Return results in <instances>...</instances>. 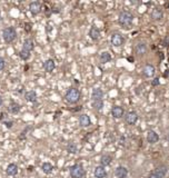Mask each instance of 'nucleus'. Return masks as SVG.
<instances>
[{
    "mask_svg": "<svg viewBox=\"0 0 169 178\" xmlns=\"http://www.w3.org/2000/svg\"><path fill=\"white\" fill-rule=\"evenodd\" d=\"M155 72H156V68L155 66L151 64H146L143 68V75L147 78H151V77L155 76Z\"/></svg>",
    "mask_w": 169,
    "mask_h": 178,
    "instance_id": "obj_6",
    "label": "nucleus"
},
{
    "mask_svg": "<svg viewBox=\"0 0 169 178\" xmlns=\"http://www.w3.org/2000/svg\"><path fill=\"white\" fill-rule=\"evenodd\" d=\"M6 172L8 176H16L18 174V166L16 164H9L7 166Z\"/></svg>",
    "mask_w": 169,
    "mask_h": 178,
    "instance_id": "obj_19",
    "label": "nucleus"
},
{
    "mask_svg": "<svg viewBox=\"0 0 169 178\" xmlns=\"http://www.w3.org/2000/svg\"><path fill=\"white\" fill-rule=\"evenodd\" d=\"M44 68L47 72H52L54 69L56 68V63L54 59H47L44 64Z\"/></svg>",
    "mask_w": 169,
    "mask_h": 178,
    "instance_id": "obj_16",
    "label": "nucleus"
},
{
    "mask_svg": "<svg viewBox=\"0 0 169 178\" xmlns=\"http://www.w3.org/2000/svg\"><path fill=\"white\" fill-rule=\"evenodd\" d=\"M102 97H104V91L100 88H94L92 89V92H91V98L92 100H102Z\"/></svg>",
    "mask_w": 169,
    "mask_h": 178,
    "instance_id": "obj_17",
    "label": "nucleus"
},
{
    "mask_svg": "<svg viewBox=\"0 0 169 178\" xmlns=\"http://www.w3.org/2000/svg\"><path fill=\"white\" fill-rule=\"evenodd\" d=\"M148 178H158V177H157V176L155 175V174H154V172H151V174H149Z\"/></svg>",
    "mask_w": 169,
    "mask_h": 178,
    "instance_id": "obj_33",
    "label": "nucleus"
},
{
    "mask_svg": "<svg viewBox=\"0 0 169 178\" xmlns=\"http://www.w3.org/2000/svg\"><path fill=\"white\" fill-rule=\"evenodd\" d=\"M167 172H168V169H167L166 166H160V167H157L156 170L154 172V174H155L158 178H163L166 175H167Z\"/></svg>",
    "mask_w": 169,
    "mask_h": 178,
    "instance_id": "obj_20",
    "label": "nucleus"
},
{
    "mask_svg": "<svg viewBox=\"0 0 169 178\" xmlns=\"http://www.w3.org/2000/svg\"><path fill=\"white\" fill-rule=\"evenodd\" d=\"M25 99L29 102H37V94L33 90H29L25 94Z\"/></svg>",
    "mask_w": 169,
    "mask_h": 178,
    "instance_id": "obj_21",
    "label": "nucleus"
},
{
    "mask_svg": "<svg viewBox=\"0 0 169 178\" xmlns=\"http://www.w3.org/2000/svg\"><path fill=\"white\" fill-rule=\"evenodd\" d=\"M99 59H100L101 64H107V63L111 61L113 57H111V55L108 51H102L100 54V56H99Z\"/></svg>",
    "mask_w": 169,
    "mask_h": 178,
    "instance_id": "obj_23",
    "label": "nucleus"
},
{
    "mask_svg": "<svg viewBox=\"0 0 169 178\" xmlns=\"http://www.w3.org/2000/svg\"><path fill=\"white\" fill-rule=\"evenodd\" d=\"M41 170L45 174H51L52 170H54V166L51 165L50 163H44L42 166H41Z\"/></svg>",
    "mask_w": 169,
    "mask_h": 178,
    "instance_id": "obj_27",
    "label": "nucleus"
},
{
    "mask_svg": "<svg viewBox=\"0 0 169 178\" xmlns=\"http://www.w3.org/2000/svg\"><path fill=\"white\" fill-rule=\"evenodd\" d=\"M0 20H1V13H0Z\"/></svg>",
    "mask_w": 169,
    "mask_h": 178,
    "instance_id": "obj_36",
    "label": "nucleus"
},
{
    "mask_svg": "<svg viewBox=\"0 0 169 178\" xmlns=\"http://www.w3.org/2000/svg\"><path fill=\"white\" fill-rule=\"evenodd\" d=\"M5 68H6V61H5L3 58L0 57V71H2Z\"/></svg>",
    "mask_w": 169,
    "mask_h": 178,
    "instance_id": "obj_31",
    "label": "nucleus"
},
{
    "mask_svg": "<svg viewBox=\"0 0 169 178\" xmlns=\"http://www.w3.org/2000/svg\"><path fill=\"white\" fill-rule=\"evenodd\" d=\"M80 97L81 94L79 91V89L75 88V87H71L66 91V95H65V99L69 102V104H77V102L80 100Z\"/></svg>",
    "mask_w": 169,
    "mask_h": 178,
    "instance_id": "obj_2",
    "label": "nucleus"
},
{
    "mask_svg": "<svg viewBox=\"0 0 169 178\" xmlns=\"http://www.w3.org/2000/svg\"><path fill=\"white\" fill-rule=\"evenodd\" d=\"M111 115H113V118H121L124 115H125V110L122 107H120V106H113V109H111Z\"/></svg>",
    "mask_w": 169,
    "mask_h": 178,
    "instance_id": "obj_12",
    "label": "nucleus"
},
{
    "mask_svg": "<svg viewBox=\"0 0 169 178\" xmlns=\"http://www.w3.org/2000/svg\"><path fill=\"white\" fill-rule=\"evenodd\" d=\"M2 102H3V100H2V97H1V96H0V106H1V105H2Z\"/></svg>",
    "mask_w": 169,
    "mask_h": 178,
    "instance_id": "obj_35",
    "label": "nucleus"
},
{
    "mask_svg": "<svg viewBox=\"0 0 169 178\" xmlns=\"http://www.w3.org/2000/svg\"><path fill=\"white\" fill-rule=\"evenodd\" d=\"M125 120L127 122V125H130V126L135 125L138 121V114L136 111H128L126 114Z\"/></svg>",
    "mask_w": 169,
    "mask_h": 178,
    "instance_id": "obj_7",
    "label": "nucleus"
},
{
    "mask_svg": "<svg viewBox=\"0 0 169 178\" xmlns=\"http://www.w3.org/2000/svg\"><path fill=\"white\" fill-rule=\"evenodd\" d=\"M158 85H160L159 78H155L154 80H151V86H158Z\"/></svg>",
    "mask_w": 169,
    "mask_h": 178,
    "instance_id": "obj_32",
    "label": "nucleus"
},
{
    "mask_svg": "<svg viewBox=\"0 0 169 178\" xmlns=\"http://www.w3.org/2000/svg\"><path fill=\"white\" fill-rule=\"evenodd\" d=\"M163 47H167V37H166L165 40H163Z\"/></svg>",
    "mask_w": 169,
    "mask_h": 178,
    "instance_id": "obj_34",
    "label": "nucleus"
},
{
    "mask_svg": "<svg viewBox=\"0 0 169 178\" xmlns=\"http://www.w3.org/2000/svg\"><path fill=\"white\" fill-rule=\"evenodd\" d=\"M2 38L7 44H11L17 38V31L13 27H7L2 31Z\"/></svg>",
    "mask_w": 169,
    "mask_h": 178,
    "instance_id": "obj_3",
    "label": "nucleus"
},
{
    "mask_svg": "<svg viewBox=\"0 0 169 178\" xmlns=\"http://www.w3.org/2000/svg\"><path fill=\"white\" fill-rule=\"evenodd\" d=\"M158 140H159V135L156 131H154V130L148 131V134H147V141L149 144H156V143H158Z\"/></svg>",
    "mask_w": 169,
    "mask_h": 178,
    "instance_id": "obj_15",
    "label": "nucleus"
},
{
    "mask_svg": "<svg viewBox=\"0 0 169 178\" xmlns=\"http://www.w3.org/2000/svg\"><path fill=\"white\" fill-rule=\"evenodd\" d=\"M110 42H111L113 47H121L124 44V42H125V38L122 37L121 33L115 32V33H113V36L110 38Z\"/></svg>",
    "mask_w": 169,
    "mask_h": 178,
    "instance_id": "obj_5",
    "label": "nucleus"
},
{
    "mask_svg": "<svg viewBox=\"0 0 169 178\" xmlns=\"http://www.w3.org/2000/svg\"><path fill=\"white\" fill-rule=\"evenodd\" d=\"M135 51H136V54L139 55V56H144L145 54L147 52V46L143 41H139L136 44V47H135Z\"/></svg>",
    "mask_w": 169,
    "mask_h": 178,
    "instance_id": "obj_13",
    "label": "nucleus"
},
{
    "mask_svg": "<svg viewBox=\"0 0 169 178\" xmlns=\"http://www.w3.org/2000/svg\"><path fill=\"white\" fill-rule=\"evenodd\" d=\"M92 106H94V108L96 109V110L100 111L101 109L104 108V102H102V100H96V102H92Z\"/></svg>",
    "mask_w": 169,
    "mask_h": 178,
    "instance_id": "obj_29",
    "label": "nucleus"
},
{
    "mask_svg": "<svg viewBox=\"0 0 169 178\" xmlns=\"http://www.w3.org/2000/svg\"><path fill=\"white\" fill-rule=\"evenodd\" d=\"M70 176L71 178H83L85 177V169L81 164H75L70 167Z\"/></svg>",
    "mask_w": 169,
    "mask_h": 178,
    "instance_id": "obj_4",
    "label": "nucleus"
},
{
    "mask_svg": "<svg viewBox=\"0 0 169 178\" xmlns=\"http://www.w3.org/2000/svg\"><path fill=\"white\" fill-rule=\"evenodd\" d=\"M20 110H21V106L19 104H17V102H10V105H9V111L11 114H18Z\"/></svg>",
    "mask_w": 169,
    "mask_h": 178,
    "instance_id": "obj_25",
    "label": "nucleus"
},
{
    "mask_svg": "<svg viewBox=\"0 0 169 178\" xmlns=\"http://www.w3.org/2000/svg\"><path fill=\"white\" fill-rule=\"evenodd\" d=\"M113 161V157L110 155H102L100 158V163L102 167H106V166H109Z\"/></svg>",
    "mask_w": 169,
    "mask_h": 178,
    "instance_id": "obj_24",
    "label": "nucleus"
},
{
    "mask_svg": "<svg viewBox=\"0 0 169 178\" xmlns=\"http://www.w3.org/2000/svg\"><path fill=\"white\" fill-rule=\"evenodd\" d=\"M19 57L21 58L22 60H25V61H27L29 58H30V56H31V54L29 52V51L25 50V49H21V50L19 51Z\"/></svg>",
    "mask_w": 169,
    "mask_h": 178,
    "instance_id": "obj_28",
    "label": "nucleus"
},
{
    "mask_svg": "<svg viewBox=\"0 0 169 178\" xmlns=\"http://www.w3.org/2000/svg\"><path fill=\"white\" fill-rule=\"evenodd\" d=\"M128 176V169L125 166H118L115 170V177L117 178H127Z\"/></svg>",
    "mask_w": 169,
    "mask_h": 178,
    "instance_id": "obj_10",
    "label": "nucleus"
},
{
    "mask_svg": "<svg viewBox=\"0 0 169 178\" xmlns=\"http://www.w3.org/2000/svg\"><path fill=\"white\" fill-rule=\"evenodd\" d=\"M89 37L92 39V40H99L100 38V30L97 28V27H91L90 30H89Z\"/></svg>",
    "mask_w": 169,
    "mask_h": 178,
    "instance_id": "obj_18",
    "label": "nucleus"
},
{
    "mask_svg": "<svg viewBox=\"0 0 169 178\" xmlns=\"http://www.w3.org/2000/svg\"><path fill=\"white\" fill-rule=\"evenodd\" d=\"M2 122H3V125H5L7 128H13V120H2Z\"/></svg>",
    "mask_w": 169,
    "mask_h": 178,
    "instance_id": "obj_30",
    "label": "nucleus"
},
{
    "mask_svg": "<svg viewBox=\"0 0 169 178\" xmlns=\"http://www.w3.org/2000/svg\"><path fill=\"white\" fill-rule=\"evenodd\" d=\"M94 175L96 178H106L107 170L105 169V167H102V166H97L95 168Z\"/></svg>",
    "mask_w": 169,
    "mask_h": 178,
    "instance_id": "obj_14",
    "label": "nucleus"
},
{
    "mask_svg": "<svg viewBox=\"0 0 169 178\" xmlns=\"http://www.w3.org/2000/svg\"><path fill=\"white\" fill-rule=\"evenodd\" d=\"M118 22L124 29H129L134 24V15L129 11H121L119 13Z\"/></svg>",
    "mask_w": 169,
    "mask_h": 178,
    "instance_id": "obj_1",
    "label": "nucleus"
},
{
    "mask_svg": "<svg viewBox=\"0 0 169 178\" xmlns=\"http://www.w3.org/2000/svg\"><path fill=\"white\" fill-rule=\"evenodd\" d=\"M29 11L33 15V16H37L41 11V3L39 1H31L29 3Z\"/></svg>",
    "mask_w": 169,
    "mask_h": 178,
    "instance_id": "obj_8",
    "label": "nucleus"
},
{
    "mask_svg": "<svg viewBox=\"0 0 169 178\" xmlns=\"http://www.w3.org/2000/svg\"><path fill=\"white\" fill-rule=\"evenodd\" d=\"M22 49L29 51V52H31V51L35 49V44H33V41H32L31 39H29V38L25 39L24 44H22Z\"/></svg>",
    "mask_w": 169,
    "mask_h": 178,
    "instance_id": "obj_22",
    "label": "nucleus"
},
{
    "mask_svg": "<svg viewBox=\"0 0 169 178\" xmlns=\"http://www.w3.org/2000/svg\"><path fill=\"white\" fill-rule=\"evenodd\" d=\"M67 152L69 154H76L78 152V146L77 144L74 143V141H70L68 145H67Z\"/></svg>",
    "mask_w": 169,
    "mask_h": 178,
    "instance_id": "obj_26",
    "label": "nucleus"
},
{
    "mask_svg": "<svg viewBox=\"0 0 169 178\" xmlns=\"http://www.w3.org/2000/svg\"><path fill=\"white\" fill-rule=\"evenodd\" d=\"M150 17L152 20H155V21H159V20L163 19V11L161 8H154L152 10H151V13H150Z\"/></svg>",
    "mask_w": 169,
    "mask_h": 178,
    "instance_id": "obj_9",
    "label": "nucleus"
},
{
    "mask_svg": "<svg viewBox=\"0 0 169 178\" xmlns=\"http://www.w3.org/2000/svg\"><path fill=\"white\" fill-rule=\"evenodd\" d=\"M79 125L81 127L86 128V127H89L91 125V120H90V117L86 114H82L79 116Z\"/></svg>",
    "mask_w": 169,
    "mask_h": 178,
    "instance_id": "obj_11",
    "label": "nucleus"
}]
</instances>
